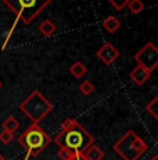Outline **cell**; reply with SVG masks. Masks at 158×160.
Here are the masks:
<instances>
[{
  "mask_svg": "<svg viewBox=\"0 0 158 160\" xmlns=\"http://www.w3.org/2000/svg\"><path fill=\"white\" fill-rule=\"evenodd\" d=\"M79 92H81L82 95H85V96H89V95H92L93 92H95V85L90 81H83L79 85Z\"/></svg>",
  "mask_w": 158,
  "mask_h": 160,
  "instance_id": "2e32d148",
  "label": "cell"
},
{
  "mask_svg": "<svg viewBox=\"0 0 158 160\" xmlns=\"http://www.w3.org/2000/svg\"><path fill=\"white\" fill-rule=\"evenodd\" d=\"M0 160H6V159H4V158H3V156H2V155H0Z\"/></svg>",
  "mask_w": 158,
  "mask_h": 160,
  "instance_id": "7402d4cb",
  "label": "cell"
},
{
  "mask_svg": "<svg viewBox=\"0 0 158 160\" xmlns=\"http://www.w3.org/2000/svg\"><path fill=\"white\" fill-rule=\"evenodd\" d=\"M83 156L86 160H103V158H104V152H103L99 146L92 145L83 152Z\"/></svg>",
  "mask_w": 158,
  "mask_h": 160,
  "instance_id": "30bf717a",
  "label": "cell"
},
{
  "mask_svg": "<svg viewBox=\"0 0 158 160\" xmlns=\"http://www.w3.org/2000/svg\"><path fill=\"white\" fill-rule=\"evenodd\" d=\"M135 60L139 66H143L148 71L153 72L158 66V49L153 42H147L137 53L135 54Z\"/></svg>",
  "mask_w": 158,
  "mask_h": 160,
  "instance_id": "8992f818",
  "label": "cell"
},
{
  "mask_svg": "<svg viewBox=\"0 0 158 160\" xmlns=\"http://www.w3.org/2000/svg\"><path fill=\"white\" fill-rule=\"evenodd\" d=\"M18 143L26 149V155L29 158H36L43 152L44 148L51 142V138L42 130L39 124H31L22 134L18 137Z\"/></svg>",
  "mask_w": 158,
  "mask_h": 160,
  "instance_id": "277c9868",
  "label": "cell"
},
{
  "mask_svg": "<svg viewBox=\"0 0 158 160\" xmlns=\"http://www.w3.org/2000/svg\"><path fill=\"white\" fill-rule=\"evenodd\" d=\"M112 149L122 160H139L147 152L148 146L142 137L129 130L112 145Z\"/></svg>",
  "mask_w": 158,
  "mask_h": 160,
  "instance_id": "7a4b0ae2",
  "label": "cell"
},
{
  "mask_svg": "<svg viewBox=\"0 0 158 160\" xmlns=\"http://www.w3.org/2000/svg\"><path fill=\"white\" fill-rule=\"evenodd\" d=\"M53 103L47 100L43 96V93L38 89L33 91L29 96H26L20 104L21 113L28 117L32 124H39L43 118H46L47 114L53 112Z\"/></svg>",
  "mask_w": 158,
  "mask_h": 160,
  "instance_id": "3957f363",
  "label": "cell"
},
{
  "mask_svg": "<svg viewBox=\"0 0 158 160\" xmlns=\"http://www.w3.org/2000/svg\"><path fill=\"white\" fill-rule=\"evenodd\" d=\"M3 3L14 11L20 21L24 24H31L50 4L51 0H3Z\"/></svg>",
  "mask_w": 158,
  "mask_h": 160,
  "instance_id": "5b68a950",
  "label": "cell"
},
{
  "mask_svg": "<svg viewBox=\"0 0 158 160\" xmlns=\"http://www.w3.org/2000/svg\"><path fill=\"white\" fill-rule=\"evenodd\" d=\"M0 88H2V82H0Z\"/></svg>",
  "mask_w": 158,
  "mask_h": 160,
  "instance_id": "603a6c76",
  "label": "cell"
},
{
  "mask_svg": "<svg viewBox=\"0 0 158 160\" xmlns=\"http://www.w3.org/2000/svg\"><path fill=\"white\" fill-rule=\"evenodd\" d=\"M150 160H158V155H154V156H153V158H151Z\"/></svg>",
  "mask_w": 158,
  "mask_h": 160,
  "instance_id": "44dd1931",
  "label": "cell"
},
{
  "mask_svg": "<svg viewBox=\"0 0 158 160\" xmlns=\"http://www.w3.org/2000/svg\"><path fill=\"white\" fill-rule=\"evenodd\" d=\"M128 8H129V11L132 14H135V15H137V14H140L143 10H144V3L142 2V0H129V3H128V6H126Z\"/></svg>",
  "mask_w": 158,
  "mask_h": 160,
  "instance_id": "5bb4252c",
  "label": "cell"
},
{
  "mask_svg": "<svg viewBox=\"0 0 158 160\" xmlns=\"http://www.w3.org/2000/svg\"><path fill=\"white\" fill-rule=\"evenodd\" d=\"M54 143H57L60 148H67L74 153H83L95 143V137L77 121L69 128L60 131L54 138Z\"/></svg>",
  "mask_w": 158,
  "mask_h": 160,
  "instance_id": "6da1fadb",
  "label": "cell"
},
{
  "mask_svg": "<svg viewBox=\"0 0 158 160\" xmlns=\"http://www.w3.org/2000/svg\"><path fill=\"white\" fill-rule=\"evenodd\" d=\"M14 139V134H11V132L3 130L0 132V142L3 143V145H8V143H11V141Z\"/></svg>",
  "mask_w": 158,
  "mask_h": 160,
  "instance_id": "e0dca14e",
  "label": "cell"
},
{
  "mask_svg": "<svg viewBox=\"0 0 158 160\" xmlns=\"http://www.w3.org/2000/svg\"><path fill=\"white\" fill-rule=\"evenodd\" d=\"M146 112L150 113L154 118H158V96H154V99L146 106Z\"/></svg>",
  "mask_w": 158,
  "mask_h": 160,
  "instance_id": "9a60e30c",
  "label": "cell"
},
{
  "mask_svg": "<svg viewBox=\"0 0 158 160\" xmlns=\"http://www.w3.org/2000/svg\"><path fill=\"white\" fill-rule=\"evenodd\" d=\"M71 160H86V159H85L83 153H75V155L72 156Z\"/></svg>",
  "mask_w": 158,
  "mask_h": 160,
  "instance_id": "ffe728a7",
  "label": "cell"
},
{
  "mask_svg": "<svg viewBox=\"0 0 158 160\" xmlns=\"http://www.w3.org/2000/svg\"><path fill=\"white\" fill-rule=\"evenodd\" d=\"M150 75H151V71H148L147 68H144L143 66H139V64L129 74L130 79H132V81L135 82L136 85L146 84V82H147V79L150 78Z\"/></svg>",
  "mask_w": 158,
  "mask_h": 160,
  "instance_id": "ba28073f",
  "label": "cell"
},
{
  "mask_svg": "<svg viewBox=\"0 0 158 160\" xmlns=\"http://www.w3.org/2000/svg\"><path fill=\"white\" fill-rule=\"evenodd\" d=\"M18 128H20V121H18L17 118H14L13 116H8L7 118L3 121V130L11 132V134H14Z\"/></svg>",
  "mask_w": 158,
  "mask_h": 160,
  "instance_id": "4fadbf2b",
  "label": "cell"
},
{
  "mask_svg": "<svg viewBox=\"0 0 158 160\" xmlns=\"http://www.w3.org/2000/svg\"><path fill=\"white\" fill-rule=\"evenodd\" d=\"M38 29H39V32H40L43 36H51V35H54V33H56L57 27H56V24H54L51 20H44L43 22L38 27Z\"/></svg>",
  "mask_w": 158,
  "mask_h": 160,
  "instance_id": "8fae6325",
  "label": "cell"
},
{
  "mask_svg": "<svg viewBox=\"0 0 158 160\" xmlns=\"http://www.w3.org/2000/svg\"><path fill=\"white\" fill-rule=\"evenodd\" d=\"M108 2H110V4L115 8V10H123V8L128 6L129 0H108Z\"/></svg>",
  "mask_w": 158,
  "mask_h": 160,
  "instance_id": "d6986e66",
  "label": "cell"
},
{
  "mask_svg": "<svg viewBox=\"0 0 158 160\" xmlns=\"http://www.w3.org/2000/svg\"><path fill=\"white\" fill-rule=\"evenodd\" d=\"M69 72H71L75 78L79 79V78H82V77L86 75L87 68H86V66H85L83 63H81V61H75V63L69 67Z\"/></svg>",
  "mask_w": 158,
  "mask_h": 160,
  "instance_id": "7c38bea8",
  "label": "cell"
},
{
  "mask_svg": "<svg viewBox=\"0 0 158 160\" xmlns=\"http://www.w3.org/2000/svg\"><path fill=\"white\" fill-rule=\"evenodd\" d=\"M97 57H99V60L103 61L105 66H111V64L119 57V52H118V49L112 43L105 42V43L99 49V52H97Z\"/></svg>",
  "mask_w": 158,
  "mask_h": 160,
  "instance_id": "52a82bcc",
  "label": "cell"
},
{
  "mask_svg": "<svg viewBox=\"0 0 158 160\" xmlns=\"http://www.w3.org/2000/svg\"><path fill=\"white\" fill-rule=\"evenodd\" d=\"M74 155L75 153L72 150L67 149V148H60V150H58V158L61 160H71Z\"/></svg>",
  "mask_w": 158,
  "mask_h": 160,
  "instance_id": "ac0fdd59",
  "label": "cell"
},
{
  "mask_svg": "<svg viewBox=\"0 0 158 160\" xmlns=\"http://www.w3.org/2000/svg\"><path fill=\"white\" fill-rule=\"evenodd\" d=\"M119 27H121V21L118 20L115 15H108V17L103 21V28L110 33L117 32V31L119 29Z\"/></svg>",
  "mask_w": 158,
  "mask_h": 160,
  "instance_id": "9c48e42d",
  "label": "cell"
}]
</instances>
